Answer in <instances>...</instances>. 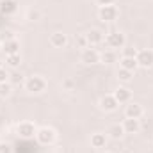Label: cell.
Here are the masks:
<instances>
[{"label": "cell", "instance_id": "9", "mask_svg": "<svg viewBox=\"0 0 153 153\" xmlns=\"http://www.w3.org/2000/svg\"><path fill=\"white\" fill-rule=\"evenodd\" d=\"M144 114L143 107L135 102H128L126 107H125V117H132V119H141Z\"/></svg>", "mask_w": 153, "mask_h": 153}, {"label": "cell", "instance_id": "10", "mask_svg": "<svg viewBox=\"0 0 153 153\" xmlns=\"http://www.w3.org/2000/svg\"><path fill=\"white\" fill-rule=\"evenodd\" d=\"M85 38H87L89 46H94V45H102V43L105 41V34H103L100 29H91V30L85 34Z\"/></svg>", "mask_w": 153, "mask_h": 153}, {"label": "cell", "instance_id": "6", "mask_svg": "<svg viewBox=\"0 0 153 153\" xmlns=\"http://www.w3.org/2000/svg\"><path fill=\"white\" fill-rule=\"evenodd\" d=\"M135 59H137V64L141 68H152L153 66V50H150V48L139 50Z\"/></svg>", "mask_w": 153, "mask_h": 153}, {"label": "cell", "instance_id": "31", "mask_svg": "<svg viewBox=\"0 0 153 153\" xmlns=\"http://www.w3.org/2000/svg\"><path fill=\"white\" fill-rule=\"evenodd\" d=\"M100 153H111V152H100Z\"/></svg>", "mask_w": 153, "mask_h": 153}, {"label": "cell", "instance_id": "17", "mask_svg": "<svg viewBox=\"0 0 153 153\" xmlns=\"http://www.w3.org/2000/svg\"><path fill=\"white\" fill-rule=\"evenodd\" d=\"M107 134H109L112 139H119V137H123V135H125L123 125H119V123H114V125H111V126H109V130H107Z\"/></svg>", "mask_w": 153, "mask_h": 153}, {"label": "cell", "instance_id": "21", "mask_svg": "<svg viewBox=\"0 0 153 153\" xmlns=\"http://www.w3.org/2000/svg\"><path fill=\"white\" fill-rule=\"evenodd\" d=\"M132 76H134V71H128V70H125V68H119V71H117V78H119L121 82H130Z\"/></svg>", "mask_w": 153, "mask_h": 153}, {"label": "cell", "instance_id": "3", "mask_svg": "<svg viewBox=\"0 0 153 153\" xmlns=\"http://www.w3.org/2000/svg\"><path fill=\"white\" fill-rule=\"evenodd\" d=\"M117 14H119V11H117L116 5H103V7L98 9V18H100L103 23L114 22L116 18H117Z\"/></svg>", "mask_w": 153, "mask_h": 153}, {"label": "cell", "instance_id": "23", "mask_svg": "<svg viewBox=\"0 0 153 153\" xmlns=\"http://www.w3.org/2000/svg\"><path fill=\"white\" fill-rule=\"evenodd\" d=\"M137 48L134 46H123V57H137Z\"/></svg>", "mask_w": 153, "mask_h": 153}, {"label": "cell", "instance_id": "5", "mask_svg": "<svg viewBox=\"0 0 153 153\" xmlns=\"http://www.w3.org/2000/svg\"><path fill=\"white\" fill-rule=\"evenodd\" d=\"M80 61H82L84 64H98V62H100V52H98L96 48L87 46V48L82 50Z\"/></svg>", "mask_w": 153, "mask_h": 153}, {"label": "cell", "instance_id": "16", "mask_svg": "<svg viewBox=\"0 0 153 153\" xmlns=\"http://www.w3.org/2000/svg\"><path fill=\"white\" fill-rule=\"evenodd\" d=\"M105 144H107V135L105 134H93L91 135V146L93 148H105Z\"/></svg>", "mask_w": 153, "mask_h": 153}, {"label": "cell", "instance_id": "2", "mask_svg": "<svg viewBox=\"0 0 153 153\" xmlns=\"http://www.w3.org/2000/svg\"><path fill=\"white\" fill-rule=\"evenodd\" d=\"M36 139H38L39 144L48 146V144H52L55 141V130L50 128V126H41V128H38V132H36Z\"/></svg>", "mask_w": 153, "mask_h": 153}, {"label": "cell", "instance_id": "29", "mask_svg": "<svg viewBox=\"0 0 153 153\" xmlns=\"http://www.w3.org/2000/svg\"><path fill=\"white\" fill-rule=\"evenodd\" d=\"M13 76H14V78H13L14 82H22V75H13Z\"/></svg>", "mask_w": 153, "mask_h": 153}, {"label": "cell", "instance_id": "25", "mask_svg": "<svg viewBox=\"0 0 153 153\" xmlns=\"http://www.w3.org/2000/svg\"><path fill=\"white\" fill-rule=\"evenodd\" d=\"M0 153H13L11 144H7V143H0Z\"/></svg>", "mask_w": 153, "mask_h": 153}, {"label": "cell", "instance_id": "4", "mask_svg": "<svg viewBox=\"0 0 153 153\" xmlns=\"http://www.w3.org/2000/svg\"><path fill=\"white\" fill-rule=\"evenodd\" d=\"M125 43H126V39H125V34H121V32H111L105 36V45L109 46V50L123 48Z\"/></svg>", "mask_w": 153, "mask_h": 153}, {"label": "cell", "instance_id": "8", "mask_svg": "<svg viewBox=\"0 0 153 153\" xmlns=\"http://www.w3.org/2000/svg\"><path fill=\"white\" fill-rule=\"evenodd\" d=\"M117 107H119V102L114 98V94H105V96H102V100H100V109H102V111H105V112H114Z\"/></svg>", "mask_w": 153, "mask_h": 153}, {"label": "cell", "instance_id": "28", "mask_svg": "<svg viewBox=\"0 0 153 153\" xmlns=\"http://www.w3.org/2000/svg\"><path fill=\"white\" fill-rule=\"evenodd\" d=\"M38 18H39V13H38V11H30V13H29V20H32V22H36Z\"/></svg>", "mask_w": 153, "mask_h": 153}, {"label": "cell", "instance_id": "30", "mask_svg": "<svg viewBox=\"0 0 153 153\" xmlns=\"http://www.w3.org/2000/svg\"><path fill=\"white\" fill-rule=\"evenodd\" d=\"M0 68H4V62H2V59H0Z\"/></svg>", "mask_w": 153, "mask_h": 153}, {"label": "cell", "instance_id": "12", "mask_svg": "<svg viewBox=\"0 0 153 153\" xmlns=\"http://www.w3.org/2000/svg\"><path fill=\"white\" fill-rule=\"evenodd\" d=\"M2 50H4V53L5 55H13V53H20V43H18V39H5L4 43H2Z\"/></svg>", "mask_w": 153, "mask_h": 153}, {"label": "cell", "instance_id": "22", "mask_svg": "<svg viewBox=\"0 0 153 153\" xmlns=\"http://www.w3.org/2000/svg\"><path fill=\"white\" fill-rule=\"evenodd\" d=\"M11 91H13V85L9 82H2L0 84V98H7L11 94Z\"/></svg>", "mask_w": 153, "mask_h": 153}, {"label": "cell", "instance_id": "26", "mask_svg": "<svg viewBox=\"0 0 153 153\" xmlns=\"http://www.w3.org/2000/svg\"><path fill=\"white\" fill-rule=\"evenodd\" d=\"M7 80H9V73H7L4 68H0V84H2V82H7Z\"/></svg>", "mask_w": 153, "mask_h": 153}, {"label": "cell", "instance_id": "11", "mask_svg": "<svg viewBox=\"0 0 153 153\" xmlns=\"http://www.w3.org/2000/svg\"><path fill=\"white\" fill-rule=\"evenodd\" d=\"M18 11V2L16 0H0V14L11 16Z\"/></svg>", "mask_w": 153, "mask_h": 153}, {"label": "cell", "instance_id": "19", "mask_svg": "<svg viewBox=\"0 0 153 153\" xmlns=\"http://www.w3.org/2000/svg\"><path fill=\"white\" fill-rule=\"evenodd\" d=\"M5 64L9 68H18L22 64V55L20 53H13V55H5Z\"/></svg>", "mask_w": 153, "mask_h": 153}, {"label": "cell", "instance_id": "18", "mask_svg": "<svg viewBox=\"0 0 153 153\" xmlns=\"http://www.w3.org/2000/svg\"><path fill=\"white\" fill-rule=\"evenodd\" d=\"M137 59L135 57H123L121 59V68H125V70H128V71H135L137 70Z\"/></svg>", "mask_w": 153, "mask_h": 153}, {"label": "cell", "instance_id": "1", "mask_svg": "<svg viewBox=\"0 0 153 153\" xmlns=\"http://www.w3.org/2000/svg\"><path fill=\"white\" fill-rule=\"evenodd\" d=\"M25 89H27L29 93L39 94V93H43V91L46 89V80H45L43 76H39V75L29 76V78L25 80Z\"/></svg>", "mask_w": 153, "mask_h": 153}, {"label": "cell", "instance_id": "27", "mask_svg": "<svg viewBox=\"0 0 153 153\" xmlns=\"http://www.w3.org/2000/svg\"><path fill=\"white\" fill-rule=\"evenodd\" d=\"M100 7H103V5H114V2L116 0H94Z\"/></svg>", "mask_w": 153, "mask_h": 153}, {"label": "cell", "instance_id": "20", "mask_svg": "<svg viewBox=\"0 0 153 153\" xmlns=\"http://www.w3.org/2000/svg\"><path fill=\"white\" fill-rule=\"evenodd\" d=\"M116 61V53L114 50H105L100 53V62H105V64H112Z\"/></svg>", "mask_w": 153, "mask_h": 153}, {"label": "cell", "instance_id": "14", "mask_svg": "<svg viewBox=\"0 0 153 153\" xmlns=\"http://www.w3.org/2000/svg\"><path fill=\"white\" fill-rule=\"evenodd\" d=\"M123 130H125V134H137L139 130H141V123H139V119H132V117H126L123 123Z\"/></svg>", "mask_w": 153, "mask_h": 153}, {"label": "cell", "instance_id": "15", "mask_svg": "<svg viewBox=\"0 0 153 153\" xmlns=\"http://www.w3.org/2000/svg\"><path fill=\"white\" fill-rule=\"evenodd\" d=\"M114 98L119 102V103H128V102H130V98H132V93H130V89H128V87L119 85V87L114 91Z\"/></svg>", "mask_w": 153, "mask_h": 153}, {"label": "cell", "instance_id": "7", "mask_svg": "<svg viewBox=\"0 0 153 153\" xmlns=\"http://www.w3.org/2000/svg\"><path fill=\"white\" fill-rule=\"evenodd\" d=\"M18 135L22 137V139H32L34 135H36V126H34V123H30V121H23V123H20L18 125Z\"/></svg>", "mask_w": 153, "mask_h": 153}, {"label": "cell", "instance_id": "24", "mask_svg": "<svg viewBox=\"0 0 153 153\" xmlns=\"http://www.w3.org/2000/svg\"><path fill=\"white\" fill-rule=\"evenodd\" d=\"M76 45H78L80 48H87V46H89L87 38H85V36H78V38H76Z\"/></svg>", "mask_w": 153, "mask_h": 153}, {"label": "cell", "instance_id": "13", "mask_svg": "<svg viewBox=\"0 0 153 153\" xmlns=\"http://www.w3.org/2000/svg\"><path fill=\"white\" fill-rule=\"evenodd\" d=\"M50 45L53 48H64L68 45V36L64 32H53L50 34Z\"/></svg>", "mask_w": 153, "mask_h": 153}]
</instances>
